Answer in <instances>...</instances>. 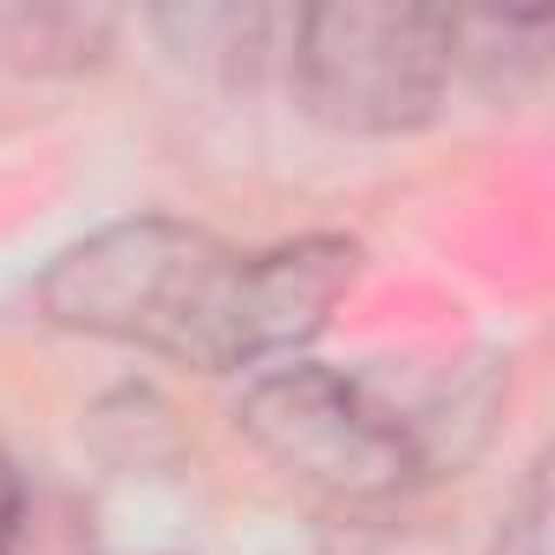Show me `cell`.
<instances>
[{
  "label": "cell",
  "instance_id": "obj_5",
  "mask_svg": "<svg viewBox=\"0 0 555 555\" xmlns=\"http://www.w3.org/2000/svg\"><path fill=\"white\" fill-rule=\"evenodd\" d=\"M21 522H27V490H21V470H14V457L0 451V555H14V542H21Z\"/></svg>",
  "mask_w": 555,
  "mask_h": 555
},
{
  "label": "cell",
  "instance_id": "obj_1",
  "mask_svg": "<svg viewBox=\"0 0 555 555\" xmlns=\"http://www.w3.org/2000/svg\"><path fill=\"white\" fill-rule=\"evenodd\" d=\"M360 274L347 235L229 248L170 216H131L73 242L40 274L47 321L164 353L196 373H235L308 347Z\"/></svg>",
  "mask_w": 555,
  "mask_h": 555
},
{
  "label": "cell",
  "instance_id": "obj_3",
  "mask_svg": "<svg viewBox=\"0 0 555 555\" xmlns=\"http://www.w3.org/2000/svg\"><path fill=\"white\" fill-rule=\"evenodd\" d=\"M457 14L399 0H334L295 21V86L334 131L392 138L438 112L457 66Z\"/></svg>",
  "mask_w": 555,
  "mask_h": 555
},
{
  "label": "cell",
  "instance_id": "obj_4",
  "mask_svg": "<svg viewBox=\"0 0 555 555\" xmlns=\"http://www.w3.org/2000/svg\"><path fill=\"white\" fill-rule=\"evenodd\" d=\"M542 464L529 470V483H522V496H516V509L503 516V535H496V555H548V522H542Z\"/></svg>",
  "mask_w": 555,
  "mask_h": 555
},
{
  "label": "cell",
  "instance_id": "obj_2",
  "mask_svg": "<svg viewBox=\"0 0 555 555\" xmlns=\"http://www.w3.org/2000/svg\"><path fill=\"white\" fill-rule=\"evenodd\" d=\"M235 418L261 457L334 503H386L438 464L431 425L418 412L334 366H282L255 379Z\"/></svg>",
  "mask_w": 555,
  "mask_h": 555
}]
</instances>
